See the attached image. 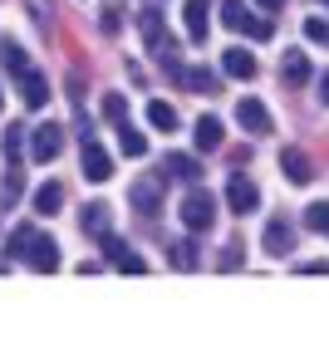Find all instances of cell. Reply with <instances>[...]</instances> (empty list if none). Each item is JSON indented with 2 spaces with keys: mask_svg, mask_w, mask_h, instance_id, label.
<instances>
[{
  "mask_svg": "<svg viewBox=\"0 0 329 358\" xmlns=\"http://www.w3.org/2000/svg\"><path fill=\"white\" fill-rule=\"evenodd\" d=\"M182 226H187V231H197V236H202V231H211V226H216V196H211V192H202V187H192V192L182 196Z\"/></svg>",
  "mask_w": 329,
  "mask_h": 358,
  "instance_id": "6da1fadb",
  "label": "cell"
},
{
  "mask_svg": "<svg viewBox=\"0 0 329 358\" xmlns=\"http://www.w3.org/2000/svg\"><path fill=\"white\" fill-rule=\"evenodd\" d=\"M138 30H143V45H148L153 59H172V55H177V40L167 35V25H162L158 10H143V15H138Z\"/></svg>",
  "mask_w": 329,
  "mask_h": 358,
  "instance_id": "7a4b0ae2",
  "label": "cell"
},
{
  "mask_svg": "<svg viewBox=\"0 0 329 358\" xmlns=\"http://www.w3.org/2000/svg\"><path fill=\"white\" fill-rule=\"evenodd\" d=\"M20 260L30 265V270H40V275H50V270H59V241L55 236H30L25 241V250H20Z\"/></svg>",
  "mask_w": 329,
  "mask_h": 358,
  "instance_id": "3957f363",
  "label": "cell"
},
{
  "mask_svg": "<svg viewBox=\"0 0 329 358\" xmlns=\"http://www.w3.org/2000/svg\"><path fill=\"white\" fill-rule=\"evenodd\" d=\"M221 25H226V30H236V35L246 30L251 40H270V20H255V15L241 6V0H226V6H221Z\"/></svg>",
  "mask_w": 329,
  "mask_h": 358,
  "instance_id": "277c9868",
  "label": "cell"
},
{
  "mask_svg": "<svg viewBox=\"0 0 329 358\" xmlns=\"http://www.w3.org/2000/svg\"><path fill=\"white\" fill-rule=\"evenodd\" d=\"M25 143H30V157H35V162H55V157H59V148H64V128L40 123V128H30V133H25Z\"/></svg>",
  "mask_w": 329,
  "mask_h": 358,
  "instance_id": "5b68a950",
  "label": "cell"
},
{
  "mask_svg": "<svg viewBox=\"0 0 329 358\" xmlns=\"http://www.w3.org/2000/svg\"><path fill=\"white\" fill-rule=\"evenodd\" d=\"M128 206H133L138 216H158V211H162V177H138V182L128 187Z\"/></svg>",
  "mask_w": 329,
  "mask_h": 358,
  "instance_id": "8992f818",
  "label": "cell"
},
{
  "mask_svg": "<svg viewBox=\"0 0 329 358\" xmlns=\"http://www.w3.org/2000/svg\"><path fill=\"white\" fill-rule=\"evenodd\" d=\"M226 206H231L236 216H251V211L260 206V187H255L251 177L231 172V182H226Z\"/></svg>",
  "mask_w": 329,
  "mask_h": 358,
  "instance_id": "52a82bcc",
  "label": "cell"
},
{
  "mask_svg": "<svg viewBox=\"0 0 329 358\" xmlns=\"http://www.w3.org/2000/svg\"><path fill=\"white\" fill-rule=\"evenodd\" d=\"M99 245H104V260H108L113 270H128V275H143V270H148V260H143V255H133L113 231H104V236H99Z\"/></svg>",
  "mask_w": 329,
  "mask_h": 358,
  "instance_id": "ba28073f",
  "label": "cell"
},
{
  "mask_svg": "<svg viewBox=\"0 0 329 358\" xmlns=\"http://www.w3.org/2000/svg\"><path fill=\"white\" fill-rule=\"evenodd\" d=\"M236 123H241L251 138H265V133H275V123H270V108H265L260 99H241V103H236Z\"/></svg>",
  "mask_w": 329,
  "mask_h": 358,
  "instance_id": "9c48e42d",
  "label": "cell"
},
{
  "mask_svg": "<svg viewBox=\"0 0 329 358\" xmlns=\"http://www.w3.org/2000/svg\"><path fill=\"white\" fill-rule=\"evenodd\" d=\"M260 245H265V255H290L295 250V226L285 221V216H275V221H265V231H260Z\"/></svg>",
  "mask_w": 329,
  "mask_h": 358,
  "instance_id": "30bf717a",
  "label": "cell"
},
{
  "mask_svg": "<svg viewBox=\"0 0 329 358\" xmlns=\"http://www.w3.org/2000/svg\"><path fill=\"white\" fill-rule=\"evenodd\" d=\"M84 177H89V182H108V177H113V157H108L94 138H84Z\"/></svg>",
  "mask_w": 329,
  "mask_h": 358,
  "instance_id": "8fae6325",
  "label": "cell"
},
{
  "mask_svg": "<svg viewBox=\"0 0 329 358\" xmlns=\"http://www.w3.org/2000/svg\"><path fill=\"white\" fill-rule=\"evenodd\" d=\"M280 172H285L295 187H309V182H314V162H309L300 148H285V152H280Z\"/></svg>",
  "mask_w": 329,
  "mask_h": 358,
  "instance_id": "7c38bea8",
  "label": "cell"
},
{
  "mask_svg": "<svg viewBox=\"0 0 329 358\" xmlns=\"http://www.w3.org/2000/svg\"><path fill=\"white\" fill-rule=\"evenodd\" d=\"M20 99H25V108H45L50 103V79L40 69H25L20 74Z\"/></svg>",
  "mask_w": 329,
  "mask_h": 358,
  "instance_id": "4fadbf2b",
  "label": "cell"
},
{
  "mask_svg": "<svg viewBox=\"0 0 329 358\" xmlns=\"http://www.w3.org/2000/svg\"><path fill=\"white\" fill-rule=\"evenodd\" d=\"M280 79H285L290 89H304V84H309V55L285 50V59H280Z\"/></svg>",
  "mask_w": 329,
  "mask_h": 358,
  "instance_id": "5bb4252c",
  "label": "cell"
},
{
  "mask_svg": "<svg viewBox=\"0 0 329 358\" xmlns=\"http://www.w3.org/2000/svg\"><path fill=\"white\" fill-rule=\"evenodd\" d=\"M162 177H177V182H197L202 177V162L192 152H167L162 157Z\"/></svg>",
  "mask_w": 329,
  "mask_h": 358,
  "instance_id": "9a60e30c",
  "label": "cell"
},
{
  "mask_svg": "<svg viewBox=\"0 0 329 358\" xmlns=\"http://www.w3.org/2000/svg\"><path fill=\"white\" fill-rule=\"evenodd\" d=\"M192 143H197L202 152H216V148L226 143V128H221V118H197V128H192Z\"/></svg>",
  "mask_w": 329,
  "mask_h": 358,
  "instance_id": "2e32d148",
  "label": "cell"
},
{
  "mask_svg": "<svg viewBox=\"0 0 329 358\" xmlns=\"http://www.w3.org/2000/svg\"><path fill=\"white\" fill-rule=\"evenodd\" d=\"M187 40L192 45H206V30H211V20H206V0H187Z\"/></svg>",
  "mask_w": 329,
  "mask_h": 358,
  "instance_id": "e0dca14e",
  "label": "cell"
},
{
  "mask_svg": "<svg viewBox=\"0 0 329 358\" xmlns=\"http://www.w3.org/2000/svg\"><path fill=\"white\" fill-rule=\"evenodd\" d=\"M221 74H226V79H255V59H251L246 50H226V55H221Z\"/></svg>",
  "mask_w": 329,
  "mask_h": 358,
  "instance_id": "ac0fdd59",
  "label": "cell"
},
{
  "mask_svg": "<svg viewBox=\"0 0 329 358\" xmlns=\"http://www.w3.org/2000/svg\"><path fill=\"white\" fill-rule=\"evenodd\" d=\"M177 84L192 89V94H216V74H211V69H192V64L177 69Z\"/></svg>",
  "mask_w": 329,
  "mask_h": 358,
  "instance_id": "d6986e66",
  "label": "cell"
},
{
  "mask_svg": "<svg viewBox=\"0 0 329 358\" xmlns=\"http://www.w3.org/2000/svg\"><path fill=\"white\" fill-rule=\"evenodd\" d=\"M108 221H113V211H108L104 201H89V206H84V216H79V226H84V236H94V241H99V236L108 231Z\"/></svg>",
  "mask_w": 329,
  "mask_h": 358,
  "instance_id": "ffe728a7",
  "label": "cell"
},
{
  "mask_svg": "<svg viewBox=\"0 0 329 358\" xmlns=\"http://www.w3.org/2000/svg\"><path fill=\"white\" fill-rule=\"evenodd\" d=\"M118 152H123V157H148V138H143L133 123H118Z\"/></svg>",
  "mask_w": 329,
  "mask_h": 358,
  "instance_id": "44dd1931",
  "label": "cell"
},
{
  "mask_svg": "<svg viewBox=\"0 0 329 358\" xmlns=\"http://www.w3.org/2000/svg\"><path fill=\"white\" fill-rule=\"evenodd\" d=\"M167 260H172L177 270H197V265H202V250H197V241H172V245H167Z\"/></svg>",
  "mask_w": 329,
  "mask_h": 358,
  "instance_id": "7402d4cb",
  "label": "cell"
},
{
  "mask_svg": "<svg viewBox=\"0 0 329 358\" xmlns=\"http://www.w3.org/2000/svg\"><path fill=\"white\" fill-rule=\"evenodd\" d=\"M25 196V172H20V162H10V172H6V182H0V201H6V211L15 206Z\"/></svg>",
  "mask_w": 329,
  "mask_h": 358,
  "instance_id": "603a6c76",
  "label": "cell"
},
{
  "mask_svg": "<svg viewBox=\"0 0 329 358\" xmlns=\"http://www.w3.org/2000/svg\"><path fill=\"white\" fill-rule=\"evenodd\" d=\"M59 206H64V187H59V182H45V187L35 192V211H40V216H55Z\"/></svg>",
  "mask_w": 329,
  "mask_h": 358,
  "instance_id": "cb8c5ba5",
  "label": "cell"
},
{
  "mask_svg": "<svg viewBox=\"0 0 329 358\" xmlns=\"http://www.w3.org/2000/svg\"><path fill=\"white\" fill-rule=\"evenodd\" d=\"M0 64H6V69H10L15 79H20V74L30 69V59H25V50H20L15 40H0Z\"/></svg>",
  "mask_w": 329,
  "mask_h": 358,
  "instance_id": "d4e9b609",
  "label": "cell"
},
{
  "mask_svg": "<svg viewBox=\"0 0 329 358\" xmlns=\"http://www.w3.org/2000/svg\"><path fill=\"white\" fill-rule=\"evenodd\" d=\"M148 123H153V128H162V133H172V128H177V108H172V103H162V99H153V103H148Z\"/></svg>",
  "mask_w": 329,
  "mask_h": 358,
  "instance_id": "484cf974",
  "label": "cell"
},
{
  "mask_svg": "<svg viewBox=\"0 0 329 358\" xmlns=\"http://www.w3.org/2000/svg\"><path fill=\"white\" fill-rule=\"evenodd\" d=\"M25 133H30V128H20V123H10V133H6V138H0V143H6V162H20V152H25Z\"/></svg>",
  "mask_w": 329,
  "mask_h": 358,
  "instance_id": "4316f807",
  "label": "cell"
},
{
  "mask_svg": "<svg viewBox=\"0 0 329 358\" xmlns=\"http://www.w3.org/2000/svg\"><path fill=\"white\" fill-rule=\"evenodd\" d=\"M304 226H309V231H319V236H329V201L304 206Z\"/></svg>",
  "mask_w": 329,
  "mask_h": 358,
  "instance_id": "83f0119b",
  "label": "cell"
},
{
  "mask_svg": "<svg viewBox=\"0 0 329 358\" xmlns=\"http://www.w3.org/2000/svg\"><path fill=\"white\" fill-rule=\"evenodd\" d=\"M104 118L108 123H128V99L123 94H104Z\"/></svg>",
  "mask_w": 329,
  "mask_h": 358,
  "instance_id": "f1b7e54d",
  "label": "cell"
},
{
  "mask_svg": "<svg viewBox=\"0 0 329 358\" xmlns=\"http://www.w3.org/2000/svg\"><path fill=\"white\" fill-rule=\"evenodd\" d=\"M304 40H314V45H329V20L309 15V20H304Z\"/></svg>",
  "mask_w": 329,
  "mask_h": 358,
  "instance_id": "f546056e",
  "label": "cell"
},
{
  "mask_svg": "<svg viewBox=\"0 0 329 358\" xmlns=\"http://www.w3.org/2000/svg\"><path fill=\"white\" fill-rule=\"evenodd\" d=\"M118 25H123V20H118V10H113V6H104V10H99V30H104V35H118Z\"/></svg>",
  "mask_w": 329,
  "mask_h": 358,
  "instance_id": "4dcf8cb0",
  "label": "cell"
},
{
  "mask_svg": "<svg viewBox=\"0 0 329 358\" xmlns=\"http://www.w3.org/2000/svg\"><path fill=\"white\" fill-rule=\"evenodd\" d=\"M30 236H35V226H15V231H10V255H20Z\"/></svg>",
  "mask_w": 329,
  "mask_h": 358,
  "instance_id": "1f68e13d",
  "label": "cell"
},
{
  "mask_svg": "<svg viewBox=\"0 0 329 358\" xmlns=\"http://www.w3.org/2000/svg\"><path fill=\"white\" fill-rule=\"evenodd\" d=\"M221 265H226V270H236V265H241V245H236V241L226 245V255H221Z\"/></svg>",
  "mask_w": 329,
  "mask_h": 358,
  "instance_id": "d6a6232c",
  "label": "cell"
},
{
  "mask_svg": "<svg viewBox=\"0 0 329 358\" xmlns=\"http://www.w3.org/2000/svg\"><path fill=\"white\" fill-rule=\"evenodd\" d=\"M314 89H319V103H324V108H329V69H324V74H319V84H314Z\"/></svg>",
  "mask_w": 329,
  "mask_h": 358,
  "instance_id": "836d02e7",
  "label": "cell"
},
{
  "mask_svg": "<svg viewBox=\"0 0 329 358\" xmlns=\"http://www.w3.org/2000/svg\"><path fill=\"white\" fill-rule=\"evenodd\" d=\"M260 10H285V0H255Z\"/></svg>",
  "mask_w": 329,
  "mask_h": 358,
  "instance_id": "e575fe53",
  "label": "cell"
},
{
  "mask_svg": "<svg viewBox=\"0 0 329 358\" xmlns=\"http://www.w3.org/2000/svg\"><path fill=\"white\" fill-rule=\"evenodd\" d=\"M0 103H6V94H0Z\"/></svg>",
  "mask_w": 329,
  "mask_h": 358,
  "instance_id": "d590c367",
  "label": "cell"
},
{
  "mask_svg": "<svg viewBox=\"0 0 329 358\" xmlns=\"http://www.w3.org/2000/svg\"><path fill=\"white\" fill-rule=\"evenodd\" d=\"M0 270H6V265H0Z\"/></svg>",
  "mask_w": 329,
  "mask_h": 358,
  "instance_id": "8d00e7d4",
  "label": "cell"
}]
</instances>
